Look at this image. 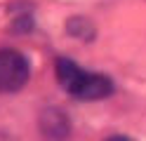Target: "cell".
<instances>
[{
  "mask_svg": "<svg viewBox=\"0 0 146 141\" xmlns=\"http://www.w3.org/2000/svg\"><path fill=\"white\" fill-rule=\"evenodd\" d=\"M57 80L78 101H99L113 94V80L108 75L87 71L68 56L57 59Z\"/></svg>",
  "mask_w": 146,
  "mask_h": 141,
  "instance_id": "1",
  "label": "cell"
},
{
  "mask_svg": "<svg viewBox=\"0 0 146 141\" xmlns=\"http://www.w3.org/2000/svg\"><path fill=\"white\" fill-rule=\"evenodd\" d=\"M29 61L17 50H0V94H14L29 82Z\"/></svg>",
  "mask_w": 146,
  "mask_h": 141,
  "instance_id": "2",
  "label": "cell"
},
{
  "mask_svg": "<svg viewBox=\"0 0 146 141\" xmlns=\"http://www.w3.org/2000/svg\"><path fill=\"white\" fill-rule=\"evenodd\" d=\"M106 141H134L130 136H111V139H106Z\"/></svg>",
  "mask_w": 146,
  "mask_h": 141,
  "instance_id": "3",
  "label": "cell"
}]
</instances>
